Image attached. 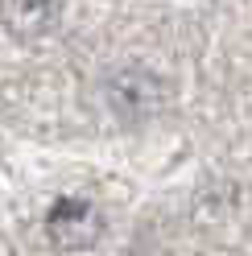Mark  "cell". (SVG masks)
<instances>
[{"label":"cell","mask_w":252,"mask_h":256,"mask_svg":"<svg viewBox=\"0 0 252 256\" xmlns=\"http://www.w3.org/2000/svg\"><path fill=\"white\" fill-rule=\"evenodd\" d=\"M46 232L58 248H91L104 232V219L91 202H78V198H58L46 215Z\"/></svg>","instance_id":"6da1fadb"}]
</instances>
